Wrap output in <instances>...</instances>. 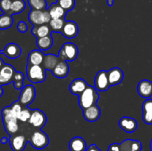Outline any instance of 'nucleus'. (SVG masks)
I'll use <instances>...</instances> for the list:
<instances>
[{"label":"nucleus","instance_id":"obj_1","mask_svg":"<svg viewBox=\"0 0 152 151\" xmlns=\"http://www.w3.org/2000/svg\"><path fill=\"white\" fill-rule=\"evenodd\" d=\"M99 94L96 88L88 84L84 91L79 95V105L83 110L96 105L99 99Z\"/></svg>","mask_w":152,"mask_h":151},{"label":"nucleus","instance_id":"obj_2","mask_svg":"<svg viewBox=\"0 0 152 151\" xmlns=\"http://www.w3.org/2000/svg\"><path fill=\"white\" fill-rule=\"evenodd\" d=\"M26 74L28 80L34 84L43 82L46 78V70L42 65H28Z\"/></svg>","mask_w":152,"mask_h":151},{"label":"nucleus","instance_id":"obj_3","mask_svg":"<svg viewBox=\"0 0 152 151\" xmlns=\"http://www.w3.org/2000/svg\"><path fill=\"white\" fill-rule=\"evenodd\" d=\"M77 46L72 42H66L62 44L59 52V58L62 61H74L78 56Z\"/></svg>","mask_w":152,"mask_h":151},{"label":"nucleus","instance_id":"obj_4","mask_svg":"<svg viewBox=\"0 0 152 151\" xmlns=\"http://www.w3.org/2000/svg\"><path fill=\"white\" fill-rule=\"evenodd\" d=\"M29 142L33 147L41 150L48 145L49 139L48 135L39 129L32 133L29 139Z\"/></svg>","mask_w":152,"mask_h":151},{"label":"nucleus","instance_id":"obj_5","mask_svg":"<svg viewBox=\"0 0 152 151\" xmlns=\"http://www.w3.org/2000/svg\"><path fill=\"white\" fill-rule=\"evenodd\" d=\"M36 97V90L35 87L33 85L28 84L22 87L19 95L18 102L22 105V106L28 107L30 104L33 102Z\"/></svg>","mask_w":152,"mask_h":151},{"label":"nucleus","instance_id":"obj_6","mask_svg":"<svg viewBox=\"0 0 152 151\" xmlns=\"http://www.w3.org/2000/svg\"><path fill=\"white\" fill-rule=\"evenodd\" d=\"M28 122L36 128L41 129L47 122V117L41 110L34 109L32 110Z\"/></svg>","mask_w":152,"mask_h":151},{"label":"nucleus","instance_id":"obj_7","mask_svg":"<svg viewBox=\"0 0 152 151\" xmlns=\"http://www.w3.org/2000/svg\"><path fill=\"white\" fill-rule=\"evenodd\" d=\"M110 87L108 73L105 70H99L94 78V87L99 91H105Z\"/></svg>","mask_w":152,"mask_h":151},{"label":"nucleus","instance_id":"obj_8","mask_svg":"<svg viewBox=\"0 0 152 151\" xmlns=\"http://www.w3.org/2000/svg\"><path fill=\"white\" fill-rule=\"evenodd\" d=\"M9 142L13 151H23L28 140L24 135L14 134L10 136Z\"/></svg>","mask_w":152,"mask_h":151},{"label":"nucleus","instance_id":"obj_9","mask_svg":"<svg viewBox=\"0 0 152 151\" xmlns=\"http://www.w3.org/2000/svg\"><path fill=\"white\" fill-rule=\"evenodd\" d=\"M61 33L63 36L68 38H73L78 35V25L74 21H65L64 26L61 30Z\"/></svg>","mask_w":152,"mask_h":151},{"label":"nucleus","instance_id":"obj_10","mask_svg":"<svg viewBox=\"0 0 152 151\" xmlns=\"http://www.w3.org/2000/svg\"><path fill=\"white\" fill-rule=\"evenodd\" d=\"M22 53V49L16 43H9L2 50H0V54H3L9 59H16Z\"/></svg>","mask_w":152,"mask_h":151},{"label":"nucleus","instance_id":"obj_11","mask_svg":"<svg viewBox=\"0 0 152 151\" xmlns=\"http://www.w3.org/2000/svg\"><path fill=\"white\" fill-rule=\"evenodd\" d=\"M119 125L124 131L127 133H133L137 128V121L132 117L123 116L120 119Z\"/></svg>","mask_w":152,"mask_h":151},{"label":"nucleus","instance_id":"obj_12","mask_svg":"<svg viewBox=\"0 0 152 151\" xmlns=\"http://www.w3.org/2000/svg\"><path fill=\"white\" fill-rule=\"evenodd\" d=\"M110 86L117 85L122 82L124 77L123 70L119 68H113L107 72Z\"/></svg>","mask_w":152,"mask_h":151},{"label":"nucleus","instance_id":"obj_13","mask_svg":"<svg viewBox=\"0 0 152 151\" xmlns=\"http://www.w3.org/2000/svg\"><path fill=\"white\" fill-rule=\"evenodd\" d=\"M138 94L142 98L149 99L152 96V82L149 80H141L137 85Z\"/></svg>","mask_w":152,"mask_h":151},{"label":"nucleus","instance_id":"obj_14","mask_svg":"<svg viewBox=\"0 0 152 151\" xmlns=\"http://www.w3.org/2000/svg\"><path fill=\"white\" fill-rule=\"evenodd\" d=\"M101 115L100 108L96 105H94L83 110V116L87 121L93 122L99 119Z\"/></svg>","mask_w":152,"mask_h":151},{"label":"nucleus","instance_id":"obj_15","mask_svg":"<svg viewBox=\"0 0 152 151\" xmlns=\"http://www.w3.org/2000/svg\"><path fill=\"white\" fill-rule=\"evenodd\" d=\"M120 151H141L142 144L140 141L126 139L120 144Z\"/></svg>","mask_w":152,"mask_h":151},{"label":"nucleus","instance_id":"obj_16","mask_svg":"<svg viewBox=\"0 0 152 151\" xmlns=\"http://www.w3.org/2000/svg\"><path fill=\"white\" fill-rule=\"evenodd\" d=\"M51 72L56 78H65L68 76V72H69V66L67 64L66 61L60 60Z\"/></svg>","mask_w":152,"mask_h":151},{"label":"nucleus","instance_id":"obj_17","mask_svg":"<svg viewBox=\"0 0 152 151\" xmlns=\"http://www.w3.org/2000/svg\"><path fill=\"white\" fill-rule=\"evenodd\" d=\"M88 86L87 83L83 78H75L69 85V90L72 94L80 95L83 93Z\"/></svg>","mask_w":152,"mask_h":151},{"label":"nucleus","instance_id":"obj_18","mask_svg":"<svg viewBox=\"0 0 152 151\" xmlns=\"http://www.w3.org/2000/svg\"><path fill=\"white\" fill-rule=\"evenodd\" d=\"M44 10H31L28 14V19L34 26L45 24V22Z\"/></svg>","mask_w":152,"mask_h":151},{"label":"nucleus","instance_id":"obj_19","mask_svg":"<svg viewBox=\"0 0 152 151\" xmlns=\"http://www.w3.org/2000/svg\"><path fill=\"white\" fill-rule=\"evenodd\" d=\"M142 120L147 124H152V99H148L142 103Z\"/></svg>","mask_w":152,"mask_h":151},{"label":"nucleus","instance_id":"obj_20","mask_svg":"<svg viewBox=\"0 0 152 151\" xmlns=\"http://www.w3.org/2000/svg\"><path fill=\"white\" fill-rule=\"evenodd\" d=\"M59 61L60 59L59 56L53 54H47L44 56V59L41 65L45 70L52 71Z\"/></svg>","mask_w":152,"mask_h":151},{"label":"nucleus","instance_id":"obj_21","mask_svg":"<svg viewBox=\"0 0 152 151\" xmlns=\"http://www.w3.org/2000/svg\"><path fill=\"white\" fill-rule=\"evenodd\" d=\"M69 149L71 151H86L87 144L84 139L79 136L74 137L69 142Z\"/></svg>","mask_w":152,"mask_h":151},{"label":"nucleus","instance_id":"obj_22","mask_svg":"<svg viewBox=\"0 0 152 151\" xmlns=\"http://www.w3.org/2000/svg\"><path fill=\"white\" fill-rule=\"evenodd\" d=\"M44 56L42 51L40 50H33L29 53L28 56V65H41Z\"/></svg>","mask_w":152,"mask_h":151},{"label":"nucleus","instance_id":"obj_23","mask_svg":"<svg viewBox=\"0 0 152 151\" xmlns=\"http://www.w3.org/2000/svg\"><path fill=\"white\" fill-rule=\"evenodd\" d=\"M51 19H65L66 11L62 9L57 3H53L48 9Z\"/></svg>","mask_w":152,"mask_h":151},{"label":"nucleus","instance_id":"obj_24","mask_svg":"<svg viewBox=\"0 0 152 151\" xmlns=\"http://www.w3.org/2000/svg\"><path fill=\"white\" fill-rule=\"evenodd\" d=\"M53 37L50 34L46 36L42 37V38H37V45L40 50L44 51L50 49L53 46Z\"/></svg>","mask_w":152,"mask_h":151},{"label":"nucleus","instance_id":"obj_25","mask_svg":"<svg viewBox=\"0 0 152 151\" xmlns=\"http://www.w3.org/2000/svg\"><path fill=\"white\" fill-rule=\"evenodd\" d=\"M50 29L48 25L46 24L41 25H37L34 26V28L31 30V33L34 36H35L37 38H42V37L46 36L50 34Z\"/></svg>","mask_w":152,"mask_h":151},{"label":"nucleus","instance_id":"obj_26","mask_svg":"<svg viewBox=\"0 0 152 151\" xmlns=\"http://www.w3.org/2000/svg\"><path fill=\"white\" fill-rule=\"evenodd\" d=\"M15 72H16L15 68L12 65L4 64L1 69L0 70V75L10 83L13 81L12 80H13V74Z\"/></svg>","mask_w":152,"mask_h":151},{"label":"nucleus","instance_id":"obj_27","mask_svg":"<svg viewBox=\"0 0 152 151\" xmlns=\"http://www.w3.org/2000/svg\"><path fill=\"white\" fill-rule=\"evenodd\" d=\"M26 7L24 0H12L9 14H18L23 11Z\"/></svg>","mask_w":152,"mask_h":151},{"label":"nucleus","instance_id":"obj_28","mask_svg":"<svg viewBox=\"0 0 152 151\" xmlns=\"http://www.w3.org/2000/svg\"><path fill=\"white\" fill-rule=\"evenodd\" d=\"M1 116H2L3 124L18 121L17 118L11 111L10 107H5L3 108L1 110Z\"/></svg>","mask_w":152,"mask_h":151},{"label":"nucleus","instance_id":"obj_29","mask_svg":"<svg viewBox=\"0 0 152 151\" xmlns=\"http://www.w3.org/2000/svg\"><path fill=\"white\" fill-rule=\"evenodd\" d=\"M13 25V17L11 14L4 13L0 16V30L8 29Z\"/></svg>","mask_w":152,"mask_h":151},{"label":"nucleus","instance_id":"obj_30","mask_svg":"<svg viewBox=\"0 0 152 151\" xmlns=\"http://www.w3.org/2000/svg\"><path fill=\"white\" fill-rule=\"evenodd\" d=\"M65 22V19H51L49 22L50 30L53 31V32H61Z\"/></svg>","mask_w":152,"mask_h":151},{"label":"nucleus","instance_id":"obj_31","mask_svg":"<svg viewBox=\"0 0 152 151\" xmlns=\"http://www.w3.org/2000/svg\"><path fill=\"white\" fill-rule=\"evenodd\" d=\"M28 4L32 10H44L47 7V2L45 0H28Z\"/></svg>","mask_w":152,"mask_h":151},{"label":"nucleus","instance_id":"obj_32","mask_svg":"<svg viewBox=\"0 0 152 151\" xmlns=\"http://www.w3.org/2000/svg\"><path fill=\"white\" fill-rule=\"evenodd\" d=\"M56 3L67 12L74 9L75 0H57Z\"/></svg>","mask_w":152,"mask_h":151},{"label":"nucleus","instance_id":"obj_33","mask_svg":"<svg viewBox=\"0 0 152 151\" xmlns=\"http://www.w3.org/2000/svg\"><path fill=\"white\" fill-rule=\"evenodd\" d=\"M31 112H32V110H31L30 108L27 107H22L21 112L17 115V119L21 121H23V122H26L31 117Z\"/></svg>","mask_w":152,"mask_h":151},{"label":"nucleus","instance_id":"obj_34","mask_svg":"<svg viewBox=\"0 0 152 151\" xmlns=\"http://www.w3.org/2000/svg\"><path fill=\"white\" fill-rule=\"evenodd\" d=\"M12 0H0V9L4 13H9Z\"/></svg>","mask_w":152,"mask_h":151},{"label":"nucleus","instance_id":"obj_35","mask_svg":"<svg viewBox=\"0 0 152 151\" xmlns=\"http://www.w3.org/2000/svg\"><path fill=\"white\" fill-rule=\"evenodd\" d=\"M9 107H10V110H11L12 112L13 113V114H14L16 116V118H17V115H19V113L21 112V110H22V105L17 101V102H13V103L11 104V105Z\"/></svg>","mask_w":152,"mask_h":151},{"label":"nucleus","instance_id":"obj_36","mask_svg":"<svg viewBox=\"0 0 152 151\" xmlns=\"http://www.w3.org/2000/svg\"><path fill=\"white\" fill-rule=\"evenodd\" d=\"M24 78H25V75H24L22 72H17V71H16V72L14 73V74H13V80H12V81H23Z\"/></svg>","mask_w":152,"mask_h":151},{"label":"nucleus","instance_id":"obj_37","mask_svg":"<svg viewBox=\"0 0 152 151\" xmlns=\"http://www.w3.org/2000/svg\"><path fill=\"white\" fill-rule=\"evenodd\" d=\"M17 29L20 33H25L28 30V25L23 21H21L18 23Z\"/></svg>","mask_w":152,"mask_h":151},{"label":"nucleus","instance_id":"obj_38","mask_svg":"<svg viewBox=\"0 0 152 151\" xmlns=\"http://www.w3.org/2000/svg\"><path fill=\"white\" fill-rule=\"evenodd\" d=\"M108 151H120V144H111L108 147Z\"/></svg>","mask_w":152,"mask_h":151},{"label":"nucleus","instance_id":"obj_39","mask_svg":"<svg viewBox=\"0 0 152 151\" xmlns=\"http://www.w3.org/2000/svg\"><path fill=\"white\" fill-rule=\"evenodd\" d=\"M13 82L15 89H16V90H22V87H23V81H13Z\"/></svg>","mask_w":152,"mask_h":151},{"label":"nucleus","instance_id":"obj_40","mask_svg":"<svg viewBox=\"0 0 152 151\" xmlns=\"http://www.w3.org/2000/svg\"><path fill=\"white\" fill-rule=\"evenodd\" d=\"M86 151H101L99 148L96 147V144H91L88 147H87Z\"/></svg>","mask_w":152,"mask_h":151},{"label":"nucleus","instance_id":"obj_41","mask_svg":"<svg viewBox=\"0 0 152 151\" xmlns=\"http://www.w3.org/2000/svg\"><path fill=\"white\" fill-rule=\"evenodd\" d=\"M7 142H9V139L7 137H2L0 139V142H1V144H6Z\"/></svg>","mask_w":152,"mask_h":151},{"label":"nucleus","instance_id":"obj_42","mask_svg":"<svg viewBox=\"0 0 152 151\" xmlns=\"http://www.w3.org/2000/svg\"><path fill=\"white\" fill-rule=\"evenodd\" d=\"M107 3L109 6H112L114 4V0H107Z\"/></svg>","mask_w":152,"mask_h":151},{"label":"nucleus","instance_id":"obj_43","mask_svg":"<svg viewBox=\"0 0 152 151\" xmlns=\"http://www.w3.org/2000/svg\"><path fill=\"white\" fill-rule=\"evenodd\" d=\"M4 65V62H3V60L1 59H0V70L1 69V68L3 67V65Z\"/></svg>","mask_w":152,"mask_h":151},{"label":"nucleus","instance_id":"obj_44","mask_svg":"<svg viewBox=\"0 0 152 151\" xmlns=\"http://www.w3.org/2000/svg\"><path fill=\"white\" fill-rule=\"evenodd\" d=\"M3 93H4V90H3V89H2V87H1V86L0 85V97H1V96H2Z\"/></svg>","mask_w":152,"mask_h":151},{"label":"nucleus","instance_id":"obj_45","mask_svg":"<svg viewBox=\"0 0 152 151\" xmlns=\"http://www.w3.org/2000/svg\"><path fill=\"white\" fill-rule=\"evenodd\" d=\"M150 149H151V151H152V139L151 141V143H150Z\"/></svg>","mask_w":152,"mask_h":151}]
</instances>
